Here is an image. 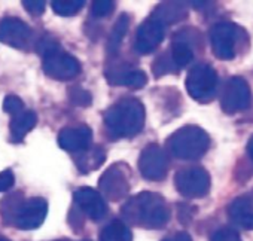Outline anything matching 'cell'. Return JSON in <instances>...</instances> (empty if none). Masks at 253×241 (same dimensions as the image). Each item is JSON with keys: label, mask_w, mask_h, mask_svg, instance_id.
Here are the masks:
<instances>
[{"label": "cell", "mask_w": 253, "mask_h": 241, "mask_svg": "<svg viewBox=\"0 0 253 241\" xmlns=\"http://www.w3.org/2000/svg\"><path fill=\"white\" fill-rule=\"evenodd\" d=\"M122 217L139 228L161 229L170 220V208L160 194L146 191L124 204Z\"/></svg>", "instance_id": "6da1fadb"}, {"label": "cell", "mask_w": 253, "mask_h": 241, "mask_svg": "<svg viewBox=\"0 0 253 241\" xmlns=\"http://www.w3.org/2000/svg\"><path fill=\"white\" fill-rule=\"evenodd\" d=\"M145 106L137 98H122L104 113V125L113 137H133L145 127Z\"/></svg>", "instance_id": "7a4b0ae2"}, {"label": "cell", "mask_w": 253, "mask_h": 241, "mask_svg": "<svg viewBox=\"0 0 253 241\" xmlns=\"http://www.w3.org/2000/svg\"><path fill=\"white\" fill-rule=\"evenodd\" d=\"M210 148L209 134L197 125H185L167 140V149L177 160L195 161L206 155Z\"/></svg>", "instance_id": "3957f363"}, {"label": "cell", "mask_w": 253, "mask_h": 241, "mask_svg": "<svg viewBox=\"0 0 253 241\" xmlns=\"http://www.w3.org/2000/svg\"><path fill=\"white\" fill-rule=\"evenodd\" d=\"M249 42V36L243 27L231 21H222L211 27L210 43L216 58L229 61L234 60Z\"/></svg>", "instance_id": "277c9868"}, {"label": "cell", "mask_w": 253, "mask_h": 241, "mask_svg": "<svg viewBox=\"0 0 253 241\" xmlns=\"http://www.w3.org/2000/svg\"><path fill=\"white\" fill-rule=\"evenodd\" d=\"M185 86L194 100L209 103L214 98L217 91V73L210 64H195L188 73Z\"/></svg>", "instance_id": "5b68a950"}, {"label": "cell", "mask_w": 253, "mask_h": 241, "mask_svg": "<svg viewBox=\"0 0 253 241\" xmlns=\"http://www.w3.org/2000/svg\"><path fill=\"white\" fill-rule=\"evenodd\" d=\"M174 185L185 198H204L210 191V176L203 167L182 168L174 176Z\"/></svg>", "instance_id": "8992f818"}, {"label": "cell", "mask_w": 253, "mask_h": 241, "mask_svg": "<svg viewBox=\"0 0 253 241\" xmlns=\"http://www.w3.org/2000/svg\"><path fill=\"white\" fill-rule=\"evenodd\" d=\"M252 92L246 79L240 76L229 78L220 92V109L226 115H234L237 112L246 110L250 106Z\"/></svg>", "instance_id": "52a82bcc"}, {"label": "cell", "mask_w": 253, "mask_h": 241, "mask_svg": "<svg viewBox=\"0 0 253 241\" xmlns=\"http://www.w3.org/2000/svg\"><path fill=\"white\" fill-rule=\"evenodd\" d=\"M48 214V204L43 198L35 197L15 204V213L12 216V223L24 231L39 228Z\"/></svg>", "instance_id": "ba28073f"}, {"label": "cell", "mask_w": 253, "mask_h": 241, "mask_svg": "<svg viewBox=\"0 0 253 241\" xmlns=\"http://www.w3.org/2000/svg\"><path fill=\"white\" fill-rule=\"evenodd\" d=\"M42 67L45 75L55 80H69L81 73V63L61 48L45 55Z\"/></svg>", "instance_id": "9c48e42d"}, {"label": "cell", "mask_w": 253, "mask_h": 241, "mask_svg": "<svg viewBox=\"0 0 253 241\" xmlns=\"http://www.w3.org/2000/svg\"><path fill=\"white\" fill-rule=\"evenodd\" d=\"M169 158L164 149L158 145L151 143L148 145L139 158V170L146 180L151 182H161L167 177L169 173Z\"/></svg>", "instance_id": "30bf717a"}, {"label": "cell", "mask_w": 253, "mask_h": 241, "mask_svg": "<svg viewBox=\"0 0 253 241\" xmlns=\"http://www.w3.org/2000/svg\"><path fill=\"white\" fill-rule=\"evenodd\" d=\"M125 164H113L100 177V189L110 201H119L130 192V174Z\"/></svg>", "instance_id": "8fae6325"}, {"label": "cell", "mask_w": 253, "mask_h": 241, "mask_svg": "<svg viewBox=\"0 0 253 241\" xmlns=\"http://www.w3.org/2000/svg\"><path fill=\"white\" fill-rule=\"evenodd\" d=\"M200 42L201 36L195 29H182L173 36L171 49L169 54L179 70L192 61L195 46H198Z\"/></svg>", "instance_id": "7c38bea8"}, {"label": "cell", "mask_w": 253, "mask_h": 241, "mask_svg": "<svg viewBox=\"0 0 253 241\" xmlns=\"http://www.w3.org/2000/svg\"><path fill=\"white\" fill-rule=\"evenodd\" d=\"M164 29L166 26H163L160 21H157L152 17L143 21L137 29V35L134 40L136 52L142 55H148L154 52L164 40V33H166Z\"/></svg>", "instance_id": "4fadbf2b"}, {"label": "cell", "mask_w": 253, "mask_h": 241, "mask_svg": "<svg viewBox=\"0 0 253 241\" xmlns=\"http://www.w3.org/2000/svg\"><path fill=\"white\" fill-rule=\"evenodd\" d=\"M32 29L18 18H5L0 21V42L15 49H27L32 42Z\"/></svg>", "instance_id": "5bb4252c"}, {"label": "cell", "mask_w": 253, "mask_h": 241, "mask_svg": "<svg viewBox=\"0 0 253 241\" xmlns=\"http://www.w3.org/2000/svg\"><path fill=\"white\" fill-rule=\"evenodd\" d=\"M73 200L76 202V205L94 222L101 220L106 216V202L103 200V197L92 188H81L78 191H75L73 194Z\"/></svg>", "instance_id": "9a60e30c"}, {"label": "cell", "mask_w": 253, "mask_h": 241, "mask_svg": "<svg viewBox=\"0 0 253 241\" xmlns=\"http://www.w3.org/2000/svg\"><path fill=\"white\" fill-rule=\"evenodd\" d=\"M92 131L86 125L79 127H66L58 134V145L67 152H82L91 146Z\"/></svg>", "instance_id": "2e32d148"}, {"label": "cell", "mask_w": 253, "mask_h": 241, "mask_svg": "<svg viewBox=\"0 0 253 241\" xmlns=\"http://www.w3.org/2000/svg\"><path fill=\"white\" fill-rule=\"evenodd\" d=\"M228 217L237 226L252 231L253 229V198L240 195L228 205Z\"/></svg>", "instance_id": "e0dca14e"}, {"label": "cell", "mask_w": 253, "mask_h": 241, "mask_svg": "<svg viewBox=\"0 0 253 241\" xmlns=\"http://www.w3.org/2000/svg\"><path fill=\"white\" fill-rule=\"evenodd\" d=\"M107 80L113 85H124L133 89H140L146 85L148 76L142 70H126V69H110L107 73Z\"/></svg>", "instance_id": "ac0fdd59"}, {"label": "cell", "mask_w": 253, "mask_h": 241, "mask_svg": "<svg viewBox=\"0 0 253 241\" xmlns=\"http://www.w3.org/2000/svg\"><path fill=\"white\" fill-rule=\"evenodd\" d=\"M38 122V115L33 110H23L12 116L11 120V137L15 143L23 142L27 133H30Z\"/></svg>", "instance_id": "d6986e66"}, {"label": "cell", "mask_w": 253, "mask_h": 241, "mask_svg": "<svg viewBox=\"0 0 253 241\" xmlns=\"http://www.w3.org/2000/svg\"><path fill=\"white\" fill-rule=\"evenodd\" d=\"M104 161H106V152L101 146H94V148L89 146L88 149L79 152L75 157L76 167L82 173H91V171L100 168Z\"/></svg>", "instance_id": "ffe728a7"}, {"label": "cell", "mask_w": 253, "mask_h": 241, "mask_svg": "<svg viewBox=\"0 0 253 241\" xmlns=\"http://www.w3.org/2000/svg\"><path fill=\"white\" fill-rule=\"evenodd\" d=\"M186 17H188L186 6H183V3H177V2L161 3L160 6H157L155 12L152 15V18L160 21L163 26L177 23V21H180V20H183Z\"/></svg>", "instance_id": "44dd1931"}, {"label": "cell", "mask_w": 253, "mask_h": 241, "mask_svg": "<svg viewBox=\"0 0 253 241\" xmlns=\"http://www.w3.org/2000/svg\"><path fill=\"white\" fill-rule=\"evenodd\" d=\"M100 241H133V234L122 220H113L103 228Z\"/></svg>", "instance_id": "7402d4cb"}, {"label": "cell", "mask_w": 253, "mask_h": 241, "mask_svg": "<svg viewBox=\"0 0 253 241\" xmlns=\"http://www.w3.org/2000/svg\"><path fill=\"white\" fill-rule=\"evenodd\" d=\"M128 26H130V18L128 15H121L118 18V21L115 23L110 35H109V39H107V52L115 55L122 43V39L124 36L126 35V30H128Z\"/></svg>", "instance_id": "603a6c76"}, {"label": "cell", "mask_w": 253, "mask_h": 241, "mask_svg": "<svg viewBox=\"0 0 253 241\" xmlns=\"http://www.w3.org/2000/svg\"><path fill=\"white\" fill-rule=\"evenodd\" d=\"M51 5L55 14L61 17H72L82 9L85 2L84 0H69V2H57V0H54Z\"/></svg>", "instance_id": "cb8c5ba5"}, {"label": "cell", "mask_w": 253, "mask_h": 241, "mask_svg": "<svg viewBox=\"0 0 253 241\" xmlns=\"http://www.w3.org/2000/svg\"><path fill=\"white\" fill-rule=\"evenodd\" d=\"M152 70H154V75L157 78H160L163 75H167V73H176V72H179V69L174 66V63H173V60H171V57H170L169 52H166L164 55H161L154 63Z\"/></svg>", "instance_id": "d4e9b609"}, {"label": "cell", "mask_w": 253, "mask_h": 241, "mask_svg": "<svg viewBox=\"0 0 253 241\" xmlns=\"http://www.w3.org/2000/svg\"><path fill=\"white\" fill-rule=\"evenodd\" d=\"M69 100L75 106L88 107L92 103V95L86 89H84L82 86H72L69 89Z\"/></svg>", "instance_id": "484cf974"}, {"label": "cell", "mask_w": 253, "mask_h": 241, "mask_svg": "<svg viewBox=\"0 0 253 241\" xmlns=\"http://www.w3.org/2000/svg\"><path fill=\"white\" fill-rule=\"evenodd\" d=\"M115 9V2H110V0H100V2H94L92 3V17L95 18H104L107 15H110Z\"/></svg>", "instance_id": "4316f807"}, {"label": "cell", "mask_w": 253, "mask_h": 241, "mask_svg": "<svg viewBox=\"0 0 253 241\" xmlns=\"http://www.w3.org/2000/svg\"><path fill=\"white\" fill-rule=\"evenodd\" d=\"M211 241H243V240L235 229L223 226L214 231V234L211 235Z\"/></svg>", "instance_id": "83f0119b"}, {"label": "cell", "mask_w": 253, "mask_h": 241, "mask_svg": "<svg viewBox=\"0 0 253 241\" xmlns=\"http://www.w3.org/2000/svg\"><path fill=\"white\" fill-rule=\"evenodd\" d=\"M3 110L8 112L9 115H17L24 110V103L18 95H6L3 100Z\"/></svg>", "instance_id": "f1b7e54d"}, {"label": "cell", "mask_w": 253, "mask_h": 241, "mask_svg": "<svg viewBox=\"0 0 253 241\" xmlns=\"http://www.w3.org/2000/svg\"><path fill=\"white\" fill-rule=\"evenodd\" d=\"M58 48H60V45L57 43V40H54V39L49 38V36H45V38H42V39L38 42L36 51H38L42 57H45V55H48L49 52H52V51H55V49H58Z\"/></svg>", "instance_id": "f546056e"}, {"label": "cell", "mask_w": 253, "mask_h": 241, "mask_svg": "<svg viewBox=\"0 0 253 241\" xmlns=\"http://www.w3.org/2000/svg\"><path fill=\"white\" fill-rule=\"evenodd\" d=\"M14 183H15V177L11 170H5L0 173V192H6L14 186Z\"/></svg>", "instance_id": "4dcf8cb0"}, {"label": "cell", "mask_w": 253, "mask_h": 241, "mask_svg": "<svg viewBox=\"0 0 253 241\" xmlns=\"http://www.w3.org/2000/svg\"><path fill=\"white\" fill-rule=\"evenodd\" d=\"M24 9L32 15H41L45 11V2H38V0H26L23 2Z\"/></svg>", "instance_id": "1f68e13d"}, {"label": "cell", "mask_w": 253, "mask_h": 241, "mask_svg": "<svg viewBox=\"0 0 253 241\" xmlns=\"http://www.w3.org/2000/svg\"><path fill=\"white\" fill-rule=\"evenodd\" d=\"M163 241H192V238L188 232H176L173 235L166 237Z\"/></svg>", "instance_id": "d6a6232c"}, {"label": "cell", "mask_w": 253, "mask_h": 241, "mask_svg": "<svg viewBox=\"0 0 253 241\" xmlns=\"http://www.w3.org/2000/svg\"><path fill=\"white\" fill-rule=\"evenodd\" d=\"M247 155H249V158L253 161V134H252V137L249 139V142H247Z\"/></svg>", "instance_id": "836d02e7"}, {"label": "cell", "mask_w": 253, "mask_h": 241, "mask_svg": "<svg viewBox=\"0 0 253 241\" xmlns=\"http://www.w3.org/2000/svg\"><path fill=\"white\" fill-rule=\"evenodd\" d=\"M0 241H9L8 238H5V237H0Z\"/></svg>", "instance_id": "e575fe53"}, {"label": "cell", "mask_w": 253, "mask_h": 241, "mask_svg": "<svg viewBox=\"0 0 253 241\" xmlns=\"http://www.w3.org/2000/svg\"><path fill=\"white\" fill-rule=\"evenodd\" d=\"M252 194H253V191H252Z\"/></svg>", "instance_id": "d590c367"}]
</instances>
